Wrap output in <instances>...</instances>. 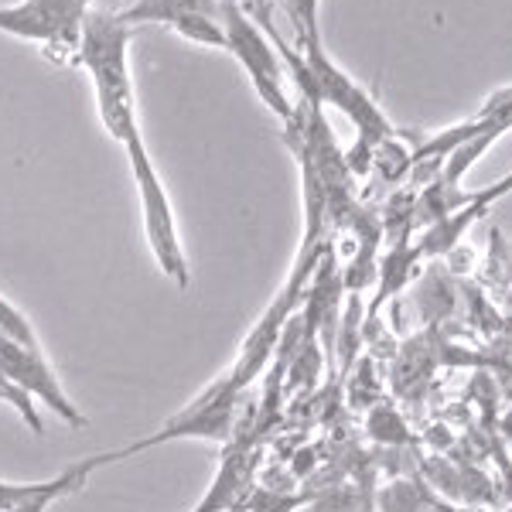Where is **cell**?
<instances>
[{
	"instance_id": "cell-8",
	"label": "cell",
	"mask_w": 512,
	"mask_h": 512,
	"mask_svg": "<svg viewBox=\"0 0 512 512\" xmlns=\"http://www.w3.org/2000/svg\"><path fill=\"white\" fill-rule=\"evenodd\" d=\"M120 21L127 28H134V24H164V28L178 31L181 38L195 41V45L226 52L219 0H134L127 11H120Z\"/></svg>"
},
{
	"instance_id": "cell-2",
	"label": "cell",
	"mask_w": 512,
	"mask_h": 512,
	"mask_svg": "<svg viewBox=\"0 0 512 512\" xmlns=\"http://www.w3.org/2000/svg\"><path fill=\"white\" fill-rule=\"evenodd\" d=\"M239 386L233 383V376H219L216 383H209L202 393L188 403L185 410H178L175 417L164 420L161 431L140 437V441L127 444L120 451H103V454H93L86 458V468L96 472L103 465H117V461H127L134 458L140 451H151V448H161V444H171V441H229L233 437V427H236V403H239Z\"/></svg>"
},
{
	"instance_id": "cell-12",
	"label": "cell",
	"mask_w": 512,
	"mask_h": 512,
	"mask_svg": "<svg viewBox=\"0 0 512 512\" xmlns=\"http://www.w3.org/2000/svg\"><path fill=\"white\" fill-rule=\"evenodd\" d=\"M379 512H424L414 482H393L379 492Z\"/></svg>"
},
{
	"instance_id": "cell-5",
	"label": "cell",
	"mask_w": 512,
	"mask_h": 512,
	"mask_svg": "<svg viewBox=\"0 0 512 512\" xmlns=\"http://www.w3.org/2000/svg\"><path fill=\"white\" fill-rule=\"evenodd\" d=\"M311 69V79H315V89H318V99L321 106H335L338 113H345L355 130H359V140L369 147H379L383 140L393 137V123L386 120V113L376 106V99L366 93V89L355 82L349 72H342L335 65V59L328 55L325 41H304L297 45Z\"/></svg>"
},
{
	"instance_id": "cell-6",
	"label": "cell",
	"mask_w": 512,
	"mask_h": 512,
	"mask_svg": "<svg viewBox=\"0 0 512 512\" xmlns=\"http://www.w3.org/2000/svg\"><path fill=\"white\" fill-rule=\"evenodd\" d=\"M93 0H18L0 7V35L38 41L48 52L79 59V38Z\"/></svg>"
},
{
	"instance_id": "cell-9",
	"label": "cell",
	"mask_w": 512,
	"mask_h": 512,
	"mask_svg": "<svg viewBox=\"0 0 512 512\" xmlns=\"http://www.w3.org/2000/svg\"><path fill=\"white\" fill-rule=\"evenodd\" d=\"M246 472H250V458L243 451H229L219 465V475L212 478L209 492L202 495V502L192 509V512H226L233 509L243 495V485H246Z\"/></svg>"
},
{
	"instance_id": "cell-3",
	"label": "cell",
	"mask_w": 512,
	"mask_h": 512,
	"mask_svg": "<svg viewBox=\"0 0 512 512\" xmlns=\"http://www.w3.org/2000/svg\"><path fill=\"white\" fill-rule=\"evenodd\" d=\"M123 151H127V161H130V175L137 181L144 236L154 253V263H158V270L178 287V291H188L192 270H188V256H185V246H181L178 219H175V209H171L168 188H164L158 168H154V158L144 147V137L140 134L130 137L127 144H123Z\"/></svg>"
},
{
	"instance_id": "cell-1",
	"label": "cell",
	"mask_w": 512,
	"mask_h": 512,
	"mask_svg": "<svg viewBox=\"0 0 512 512\" xmlns=\"http://www.w3.org/2000/svg\"><path fill=\"white\" fill-rule=\"evenodd\" d=\"M130 28L120 14L89 11L79 38V62L86 65L96 89L99 120L106 134L123 147L130 137L140 134L137 127V103H134V79H130Z\"/></svg>"
},
{
	"instance_id": "cell-13",
	"label": "cell",
	"mask_w": 512,
	"mask_h": 512,
	"mask_svg": "<svg viewBox=\"0 0 512 512\" xmlns=\"http://www.w3.org/2000/svg\"><path fill=\"white\" fill-rule=\"evenodd\" d=\"M369 434L383 444H403L407 441V427H403V417L390 407H376L369 414Z\"/></svg>"
},
{
	"instance_id": "cell-4",
	"label": "cell",
	"mask_w": 512,
	"mask_h": 512,
	"mask_svg": "<svg viewBox=\"0 0 512 512\" xmlns=\"http://www.w3.org/2000/svg\"><path fill=\"white\" fill-rule=\"evenodd\" d=\"M219 18H222V35H226V52L236 55L239 65L246 69L256 96L263 99V106L277 120L287 123L294 117V103L284 89V65H280V55L274 52L270 38L253 21V14L243 11L239 0H219Z\"/></svg>"
},
{
	"instance_id": "cell-14",
	"label": "cell",
	"mask_w": 512,
	"mask_h": 512,
	"mask_svg": "<svg viewBox=\"0 0 512 512\" xmlns=\"http://www.w3.org/2000/svg\"><path fill=\"white\" fill-rule=\"evenodd\" d=\"M512 192V171L506 178H499L495 185H489V188H482V192H475V195H465V205H472V209L478 212V216H485V212L492 209L499 198H506Z\"/></svg>"
},
{
	"instance_id": "cell-11",
	"label": "cell",
	"mask_w": 512,
	"mask_h": 512,
	"mask_svg": "<svg viewBox=\"0 0 512 512\" xmlns=\"http://www.w3.org/2000/svg\"><path fill=\"white\" fill-rule=\"evenodd\" d=\"M0 335L11 338V342H18V345H24V349H41L38 332L31 328L28 315L14 308V304L7 301L4 294H0Z\"/></svg>"
},
{
	"instance_id": "cell-7",
	"label": "cell",
	"mask_w": 512,
	"mask_h": 512,
	"mask_svg": "<svg viewBox=\"0 0 512 512\" xmlns=\"http://www.w3.org/2000/svg\"><path fill=\"white\" fill-rule=\"evenodd\" d=\"M0 369H4L7 379H11L21 393H28L31 400H41L55 417L65 420L72 431H82V427L89 424V420L82 417V410L69 400V393L62 390L59 376L48 366L41 349H24V345L0 335Z\"/></svg>"
},
{
	"instance_id": "cell-10",
	"label": "cell",
	"mask_w": 512,
	"mask_h": 512,
	"mask_svg": "<svg viewBox=\"0 0 512 512\" xmlns=\"http://www.w3.org/2000/svg\"><path fill=\"white\" fill-rule=\"evenodd\" d=\"M280 11L287 14V21L294 24L297 45L304 41H321V18H318V4L321 0H277Z\"/></svg>"
},
{
	"instance_id": "cell-15",
	"label": "cell",
	"mask_w": 512,
	"mask_h": 512,
	"mask_svg": "<svg viewBox=\"0 0 512 512\" xmlns=\"http://www.w3.org/2000/svg\"><path fill=\"white\" fill-rule=\"evenodd\" d=\"M59 499H65V492H41V495H35V499H24V502H18L14 509H7V512H48L55 506Z\"/></svg>"
}]
</instances>
